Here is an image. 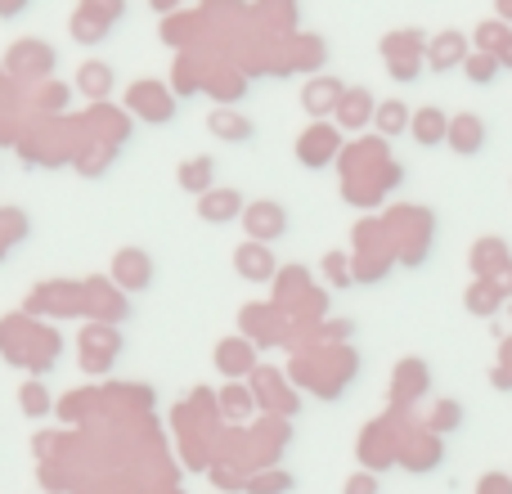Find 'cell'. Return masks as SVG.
Listing matches in <instances>:
<instances>
[{"label": "cell", "instance_id": "obj_3", "mask_svg": "<svg viewBox=\"0 0 512 494\" xmlns=\"http://www.w3.org/2000/svg\"><path fill=\"white\" fill-rule=\"evenodd\" d=\"M239 274H248V279H270V256L261 252V247H239Z\"/></svg>", "mask_w": 512, "mask_h": 494}, {"label": "cell", "instance_id": "obj_9", "mask_svg": "<svg viewBox=\"0 0 512 494\" xmlns=\"http://www.w3.org/2000/svg\"><path fill=\"white\" fill-rule=\"evenodd\" d=\"M346 494H378V481H373V477H355L351 486H346Z\"/></svg>", "mask_w": 512, "mask_h": 494}, {"label": "cell", "instance_id": "obj_7", "mask_svg": "<svg viewBox=\"0 0 512 494\" xmlns=\"http://www.w3.org/2000/svg\"><path fill=\"white\" fill-rule=\"evenodd\" d=\"M180 176H185V185H189V189H198L203 180H212V162L203 158V162H194V167H185Z\"/></svg>", "mask_w": 512, "mask_h": 494}, {"label": "cell", "instance_id": "obj_4", "mask_svg": "<svg viewBox=\"0 0 512 494\" xmlns=\"http://www.w3.org/2000/svg\"><path fill=\"white\" fill-rule=\"evenodd\" d=\"M414 135H418L423 144H436V140L445 135V117L436 113V108H423V113L414 117Z\"/></svg>", "mask_w": 512, "mask_h": 494}, {"label": "cell", "instance_id": "obj_6", "mask_svg": "<svg viewBox=\"0 0 512 494\" xmlns=\"http://www.w3.org/2000/svg\"><path fill=\"white\" fill-rule=\"evenodd\" d=\"M378 126H382L387 135H400V131H405V108H400V104H387V108L378 113Z\"/></svg>", "mask_w": 512, "mask_h": 494}, {"label": "cell", "instance_id": "obj_1", "mask_svg": "<svg viewBox=\"0 0 512 494\" xmlns=\"http://www.w3.org/2000/svg\"><path fill=\"white\" fill-rule=\"evenodd\" d=\"M248 225L256 239H279V234L288 230V216H283V207H252Z\"/></svg>", "mask_w": 512, "mask_h": 494}, {"label": "cell", "instance_id": "obj_8", "mask_svg": "<svg viewBox=\"0 0 512 494\" xmlns=\"http://www.w3.org/2000/svg\"><path fill=\"white\" fill-rule=\"evenodd\" d=\"M468 77H472V81H481V86H486V81L495 77V59H468Z\"/></svg>", "mask_w": 512, "mask_h": 494}, {"label": "cell", "instance_id": "obj_5", "mask_svg": "<svg viewBox=\"0 0 512 494\" xmlns=\"http://www.w3.org/2000/svg\"><path fill=\"white\" fill-rule=\"evenodd\" d=\"M198 212H203V216H212V221H225V216H234V212H239V194H230V189H221V194H216V198H203V203H198Z\"/></svg>", "mask_w": 512, "mask_h": 494}, {"label": "cell", "instance_id": "obj_2", "mask_svg": "<svg viewBox=\"0 0 512 494\" xmlns=\"http://www.w3.org/2000/svg\"><path fill=\"white\" fill-rule=\"evenodd\" d=\"M450 140H454V149H459V153H477V149H481V140H486V131H481V117L463 113V117H459V126L450 131Z\"/></svg>", "mask_w": 512, "mask_h": 494}]
</instances>
